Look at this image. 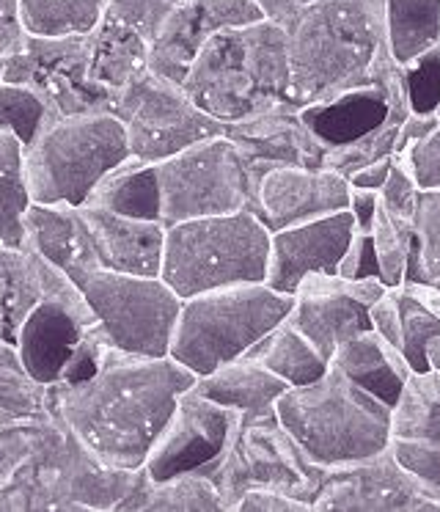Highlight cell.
<instances>
[{"instance_id": "obj_2", "label": "cell", "mask_w": 440, "mask_h": 512, "mask_svg": "<svg viewBox=\"0 0 440 512\" xmlns=\"http://www.w3.org/2000/svg\"><path fill=\"white\" fill-rule=\"evenodd\" d=\"M286 45L289 102L297 111L377 86L380 72L396 61L385 31V0H314L286 23Z\"/></svg>"}, {"instance_id": "obj_34", "label": "cell", "mask_w": 440, "mask_h": 512, "mask_svg": "<svg viewBox=\"0 0 440 512\" xmlns=\"http://www.w3.org/2000/svg\"><path fill=\"white\" fill-rule=\"evenodd\" d=\"M50 386L33 378L20 347L0 339V424L50 419Z\"/></svg>"}, {"instance_id": "obj_37", "label": "cell", "mask_w": 440, "mask_h": 512, "mask_svg": "<svg viewBox=\"0 0 440 512\" xmlns=\"http://www.w3.org/2000/svg\"><path fill=\"white\" fill-rule=\"evenodd\" d=\"M369 237H372L374 256L380 265V281L385 287H399L407 279V268H410V251H413V237H416L413 223L396 218L380 201Z\"/></svg>"}, {"instance_id": "obj_6", "label": "cell", "mask_w": 440, "mask_h": 512, "mask_svg": "<svg viewBox=\"0 0 440 512\" xmlns=\"http://www.w3.org/2000/svg\"><path fill=\"white\" fill-rule=\"evenodd\" d=\"M273 229L253 210L168 226L160 276L179 298L267 279Z\"/></svg>"}, {"instance_id": "obj_25", "label": "cell", "mask_w": 440, "mask_h": 512, "mask_svg": "<svg viewBox=\"0 0 440 512\" xmlns=\"http://www.w3.org/2000/svg\"><path fill=\"white\" fill-rule=\"evenodd\" d=\"M330 364L339 367L352 383L377 394L388 405H394L402 391V383L413 372V364L405 356V350L383 339L372 325L347 336L339 350L333 353Z\"/></svg>"}, {"instance_id": "obj_17", "label": "cell", "mask_w": 440, "mask_h": 512, "mask_svg": "<svg viewBox=\"0 0 440 512\" xmlns=\"http://www.w3.org/2000/svg\"><path fill=\"white\" fill-rule=\"evenodd\" d=\"M226 135L240 149L242 160L248 166L253 199L267 171L284 166L319 168L328 152V144L308 127L303 113L292 105H281L245 122L226 124Z\"/></svg>"}, {"instance_id": "obj_22", "label": "cell", "mask_w": 440, "mask_h": 512, "mask_svg": "<svg viewBox=\"0 0 440 512\" xmlns=\"http://www.w3.org/2000/svg\"><path fill=\"white\" fill-rule=\"evenodd\" d=\"M80 212L86 218L102 268L130 276H160L168 232L163 221L121 215L91 201L80 204Z\"/></svg>"}, {"instance_id": "obj_24", "label": "cell", "mask_w": 440, "mask_h": 512, "mask_svg": "<svg viewBox=\"0 0 440 512\" xmlns=\"http://www.w3.org/2000/svg\"><path fill=\"white\" fill-rule=\"evenodd\" d=\"M196 389L207 394L209 400L240 413V422H264L278 416L275 408L289 389V383L262 367L259 361H253L251 356H242L198 378Z\"/></svg>"}, {"instance_id": "obj_40", "label": "cell", "mask_w": 440, "mask_h": 512, "mask_svg": "<svg viewBox=\"0 0 440 512\" xmlns=\"http://www.w3.org/2000/svg\"><path fill=\"white\" fill-rule=\"evenodd\" d=\"M405 122L402 116L391 113L377 130L361 135L355 141H347V144L328 146L325 152V160H322V168H330V171H339L341 177L350 179L355 171H361L363 166H369L380 157L394 155L396 149V133H399V124Z\"/></svg>"}, {"instance_id": "obj_44", "label": "cell", "mask_w": 440, "mask_h": 512, "mask_svg": "<svg viewBox=\"0 0 440 512\" xmlns=\"http://www.w3.org/2000/svg\"><path fill=\"white\" fill-rule=\"evenodd\" d=\"M418 199H421V188H418L416 177L410 171V163L405 157L394 155V168H391L385 185L380 188V201L385 204V210L394 212L396 218L413 223Z\"/></svg>"}, {"instance_id": "obj_18", "label": "cell", "mask_w": 440, "mask_h": 512, "mask_svg": "<svg viewBox=\"0 0 440 512\" xmlns=\"http://www.w3.org/2000/svg\"><path fill=\"white\" fill-rule=\"evenodd\" d=\"M350 179L330 168L284 166L267 171L256 188V215L273 232L347 210Z\"/></svg>"}, {"instance_id": "obj_53", "label": "cell", "mask_w": 440, "mask_h": 512, "mask_svg": "<svg viewBox=\"0 0 440 512\" xmlns=\"http://www.w3.org/2000/svg\"><path fill=\"white\" fill-rule=\"evenodd\" d=\"M377 204H380V190H350V204H347V210H350L352 218H355V229H361V232H369V229H372Z\"/></svg>"}, {"instance_id": "obj_30", "label": "cell", "mask_w": 440, "mask_h": 512, "mask_svg": "<svg viewBox=\"0 0 440 512\" xmlns=\"http://www.w3.org/2000/svg\"><path fill=\"white\" fill-rule=\"evenodd\" d=\"M248 356L267 367L273 375L289 383V386H306L325 375L330 361L317 347L308 342L306 336L297 331L295 325L284 320L275 325L270 334L264 336L259 345L253 347Z\"/></svg>"}, {"instance_id": "obj_56", "label": "cell", "mask_w": 440, "mask_h": 512, "mask_svg": "<svg viewBox=\"0 0 440 512\" xmlns=\"http://www.w3.org/2000/svg\"><path fill=\"white\" fill-rule=\"evenodd\" d=\"M427 361H429V367L440 369V334L427 345Z\"/></svg>"}, {"instance_id": "obj_46", "label": "cell", "mask_w": 440, "mask_h": 512, "mask_svg": "<svg viewBox=\"0 0 440 512\" xmlns=\"http://www.w3.org/2000/svg\"><path fill=\"white\" fill-rule=\"evenodd\" d=\"M394 155L405 157L407 163H410V171L416 177L418 188H440V124L427 138H421L418 144L410 146L407 152H394Z\"/></svg>"}, {"instance_id": "obj_8", "label": "cell", "mask_w": 440, "mask_h": 512, "mask_svg": "<svg viewBox=\"0 0 440 512\" xmlns=\"http://www.w3.org/2000/svg\"><path fill=\"white\" fill-rule=\"evenodd\" d=\"M130 157V138L116 113L61 116L25 146L33 204L80 207Z\"/></svg>"}, {"instance_id": "obj_27", "label": "cell", "mask_w": 440, "mask_h": 512, "mask_svg": "<svg viewBox=\"0 0 440 512\" xmlns=\"http://www.w3.org/2000/svg\"><path fill=\"white\" fill-rule=\"evenodd\" d=\"M322 356L333 358L347 336L369 328V309L339 292H295V306L286 317Z\"/></svg>"}, {"instance_id": "obj_13", "label": "cell", "mask_w": 440, "mask_h": 512, "mask_svg": "<svg viewBox=\"0 0 440 512\" xmlns=\"http://www.w3.org/2000/svg\"><path fill=\"white\" fill-rule=\"evenodd\" d=\"M3 80L33 89L53 113H116L119 94L99 86L91 78V47L88 36L75 39H36L28 36L20 53L3 61Z\"/></svg>"}, {"instance_id": "obj_3", "label": "cell", "mask_w": 440, "mask_h": 512, "mask_svg": "<svg viewBox=\"0 0 440 512\" xmlns=\"http://www.w3.org/2000/svg\"><path fill=\"white\" fill-rule=\"evenodd\" d=\"M289 83L286 25L264 17L212 36L187 69L182 89L212 119L237 124L292 105Z\"/></svg>"}, {"instance_id": "obj_58", "label": "cell", "mask_w": 440, "mask_h": 512, "mask_svg": "<svg viewBox=\"0 0 440 512\" xmlns=\"http://www.w3.org/2000/svg\"><path fill=\"white\" fill-rule=\"evenodd\" d=\"M438 116H440V108H438Z\"/></svg>"}, {"instance_id": "obj_54", "label": "cell", "mask_w": 440, "mask_h": 512, "mask_svg": "<svg viewBox=\"0 0 440 512\" xmlns=\"http://www.w3.org/2000/svg\"><path fill=\"white\" fill-rule=\"evenodd\" d=\"M391 168H394V155L380 157V160H374L369 166H363L361 171H355L350 177V185L352 188L380 190L385 185L388 174H391Z\"/></svg>"}, {"instance_id": "obj_5", "label": "cell", "mask_w": 440, "mask_h": 512, "mask_svg": "<svg viewBox=\"0 0 440 512\" xmlns=\"http://www.w3.org/2000/svg\"><path fill=\"white\" fill-rule=\"evenodd\" d=\"M275 413L322 468L361 463L385 452L394 441L391 405L352 383L333 364L314 383L289 386Z\"/></svg>"}, {"instance_id": "obj_52", "label": "cell", "mask_w": 440, "mask_h": 512, "mask_svg": "<svg viewBox=\"0 0 440 512\" xmlns=\"http://www.w3.org/2000/svg\"><path fill=\"white\" fill-rule=\"evenodd\" d=\"M440 124V116L435 111H410L405 116V122L399 124L396 133V149L394 152H407L410 146L418 144L421 138H427L435 127Z\"/></svg>"}, {"instance_id": "obj_45", "label": "cell", "mask_w": 440, "mask_h": 512, "mask_svg": "<svg viewBox=\"0 0 440 512\" xmlns=\"http://www.w3.org/2000/svg\"><path fill=\"white\" fill-rule=\"evenodd\" d=\"M174 6V0H108V12L141 31L149 42L157 39Z\"/></svg>"}, {"instance_id": "obj_11", "label": "cell", "mask_w": 440, "mask_h": 512, "mask_svg": "<svg viewBox=\"0 0 440 512\" xmlns=\"http://www.w3.org/2000/svg\"><path fill=\"white\" fill-rule=\"evenodd\" d=\"M110 345L130 356L171 353L182 301L163 276H130L97 268L77 281Z\"/></svg>"}, {"instance_id": "obj_41", "label": "cell", "mask_w": 440, "mask_h": 512, "mask_svg": "<svg viewBox=\"0 0 440 512\" xmlns=\"http://www.w3.org/2000/svg\"><path fill=\"white\" fill-rule=\"evenodd\" d=\"M399 309H402V350L410 358L413 369H429L427 345L440 334V317L429 312L427 306L416 301L410 292L399 284Z\"/></svg>"}, {"instance_id": "obj_50", "label": "cell", "mask_w": 440, "mask_h": 512, "mask_svg": "<svg viewBox=\"0 0 440 512\" xmlns=\"http://www.w3.org/2000/svg\"><path fill=\"white\" fill-rule=\"evenodd\" d=\"M311 504L273 488H253L237 504V512H308Z\"/></svg>"}, {"instance_id": "obj_33", "label": "cell", "mask_w": 440, "mask_h": 512, "mask_svg": "<svg viewBox=\"0 0 440 512\" xmlns=\"http://www.w3.org/2000/svg\"><path fill=\"white\" fill-rule=\"evenodd\" d=\"M385 31L396 64L440 47V0H385Z\"/></svg>"}, {"instance_id": "obj_20", "label": "cell", "mask_w": 440, "mask_h": 512, "mask_svg": "<svg viewBox=\"0 0 440 512\" xmlns=\"http://www.w3.org/2000/svg\"><path fill=\"white\" fill-rule=\"evenodd\" d=\"M97 317L86 298L80 301H44L25 320L17 347L25 367L44 386H55L66 378L72 358L97 328Z\"/></svg>"}, {"instance_id": "obj_9", "label": "cell", "mask_w": 440, "mask_h": 512, "mask_svg": "<svg viewBox=\"0 0 440 512\" xmlns=\"http://www.w3.org/2000/svg\"><path fill=\"white\" fill-rule=\"evenodd\" d=\"M328 468L317 466L295 435L275 419L240 422L231 433L223 455L204 468L215 479L226 512L237 510L240 499L253 488H273L303 499L314 510V493Z\"/></svg>"}, {"instance_id": "obj_21", "label": "cell", "mask_w": 440, "mask_h": 512, "mask_svg": "<svg viewBox=\"0 0 440 512\" xmlns=\"http://www.w3.org/2000/svg\"><path fill=\"white\" fill-rule=\"evenodd\" d=\"M86 298L75 281L31 245H0V339L14 342L44 301Z\"/></svg>"}, {"instance_id": "obj_26", "label": "cell", "mask_w": 440, "mask_h": 512, "mask_svg": "<svg viewBox=\"0 0 440 512\" xmlns=\"http://www.w3.org/2000/svg\"><path fill=\"white\" fill-rule=\"evenodd\" d=\"M300 113H303L308 127L328 146L347 144V141L372 133L391 113L402 116V119L407 116L405 111L391 105V97L383 86L347 91V94H339L336 100L308 105Z\"/></svg>"}, {"instance_id": "obj_55", "label": "cell", "mask_w": 440, "mask_h": 512, "mask_svg": "<svg viewBox=\"0 0 440 512\" xmlns=\"http://www.w3.org/2000/svg\"><path fill=\"white\" fill-rule=\"evenodd\" d=\"M259 3V9L264 12L267 20H273V23H292V17L297 12H303L308 3H314V0H256Z\"/></svg>"}, {"instance_id": "obj_38", "label": "cell", "mask_w": 440, "mask_h": 512, "mask_svg": "<svg viewBox=\"0 0 440 512\" xmlns=\"http://www.w3.org/2000/svg\"><path fill=\"white\" fill-rule=\"evenodd\" d=\"M413 232L416 237H413L407 279L440 281V188L421 190Z\"/></svg>"}, {"instance_id": "obj_32", "label": "cell", "mask_w": 440, "mask_h": 512, "mask_svg": "<svg viewBox=\"0 0 440 512\" xmlns=\"http://www.w3.org/2000/svg\"><path fill=\"white\" fill-rule=\"evenodd\" d=\"M91 204L108 207L121 215H135V218H149V221H163L160 218V179L157 166L143 163L138 157H130L121 163L116 171L99 182V188L91 193Z\"/></svg>"}, {"instance_id": "obj_15", "label": "cell", "mask_w": 440, "mask_h": 512, "mask_svg": "<svg viewBox=\"0 0 440 512\" xmlns=\"http://www.w3.org/2000/svg\"><path fill=\"white\" fill-rule=\"evenodd\" d=\"M240 413L193 386L176 402L171 419L146 457V471L152 479H165L182 471H204L229 446Z\"/></svg>"}, {"instance_id": "obj_29", "label": "cell", "mask_w": 440, "mask_h": 512, "mask_svg": "<svg viewBox=\"0 0 440 512\" xmlns=\"http://www.w3.org/2000/svg\"><path fill=\"white\" fill-rule=\"evenodd\" d=\"M88 47H91V78L116 94H121L132 80H138L149 69L152 42L110 12H105L97 31L88 34Z\"/></svg>"}, {"instance_id": "obj_60", "label": "cell", "mask_w": 440, "mask_h": 512, "mask_svg": "<svg viewBox=\"0 0 440 512\" xmlns=\"http://www.w3.org/2000/svg\"><path fill=\"white\" fill-rule=\"evenodd\" d=\"M438 287H440V281H438Z\"/></svg>"}, {"instance_id": "obj_35", "label": "cell", "mask_w": 440, "mask_h": 512, "mask_svg": "<svg viewBox=\"0 0 440 512\" xmlns=\"http://www.w3.org/2000/svg\"><path fill=\"white\" fill-rule=\"evenodd\" d=\"M108 0H20V17L28 36L75 39L97 31Z\"/></svg>"}, {"instance_id": "obj_31", "label": "cell", "mask_w": 440, "mask_h": 512, "mask_svg": "<svg viewBox=\"0 0 440 512\" xmlns=\"http://www.w3.org/2000/svg\"><path fill=\"white\" fill-rule=\"evenodd\" d=\"M391 435L399 441L440 438V369H413L391 405Z\"/></svg>"}, {"instance_id": "obj_19", "label": "cell", "mask_w": 440, "mask_h": 512, "mask_svg": "<svg viewBox=\"0 0 440 512\" xmlns=\"http://www.w3.org/2000/svg\"><path fill=\"white\" fill-rule=\"evenodd\" d=\"M352 234L355 218L350 210L278 229L270 237V265L264 281L273 290L295 295L300 281L311 273H339Z\"/></svg>"}, {"instance_id": "obj_16", "label": "cell", "mask_w": 440, "mask_h": 512, "mask_svg": "<svg viewBox=\"0 0 440 512\" xmlns=\"http://www.w3.org/2000/svg\"><path fill=\"white\" fill-rule=\"evenodd\" d=\"M264 20L256 0H179L152 42L149 69L182 83L212 36Z\"/></svg>"}, {"instance_id": "obj_39", "label": "cell", "mask_w": 440, "mask_h": 512, "mask_svg": "<svg viewBox=\"0 0 440 512\" xmlns=\"http://www.w3.org/2000/svg\"><path fill=\"white\" fill-rule=\"evenodd\" d=\"M55 122L47 102L28 86L0 80V130L20 138L22 146L33 144L39 133Z\"/></svg>"}, {"instance_id": "obj_49", "label": "cell", "mask_w": 440, "mask_h": 512, "mask_svg": "<svg viewBox=\"0 0 440 512\" xmlns=\"http://www.w3.org/2000/svg\"><path fill=\"white\" fill-rule=\"evenodd\" d=\"M369 323L391 345L402 347V309H399V292H396V287H388L369 306Z\"/></svg>"}, {"instance_id": "obj_23", "label": "cell", "mask_w": 440, "mask_h": 512, "mask_svg": "<svg viewBox=\"0 0 440 512\" xmlns=\"http://www.w3.org/2000/svg\"><path fill=\"white\" fill-rule=\"evenodd\" d=\"M25 243L64 270L75 284L91 270L102 268L80 207L33 204L25 215Z\"/></svg>"}, {"instance_id": "obj_14", "label": "cell", "mask_w": 440, "mask_h": 512, "mask_svg": "<svg viewBox=\"0 0 440 512\" xmlns=\"http://www.w3.org/2000/svg\"><path fill=\"white\" fill-rule=\"evenodd\" d=\"M314 510L339 512H440L421 482L396 460L388 446L380 455L328 468L314 493Z\"/></svg>"}, {"instance_id": "obj_4", "label": "cell", "mask_w": 440, "mask_h": 512, "mask_svg": "<svg viewBox=\"0 0 440 512\" xmlns=\"http://www.w3.org/2000/svg\"><path fill=\"white\" fill-rule=\"evenodd\" d=\"M138 471L94 455L55 416L36 422L31 452L0 488V512L116 510Z\"/></svg>"}, {"instance_id": "obj_59", "label": "cell", "mask_w": 440, "mask_h": 512, "mask_svg": "<svg viewBox=\"0 0 440 512\" xmlns=\"http://www.w3.org/2000/svg\"><path fill=\"white\" fill-rule=\"evenodd\" d=\"M174 3H179V0H174Z\"/></svg>"}, {"instance_id": "obj_1", "label": "cell", "mask_w": 440, "mask_h": 512, "mask_svg": "<svg viewBox=\"0 0 440 512\" xmlns=\"http://www.w3.org/2000/svg\"><path fill=\"white\" fill-rule=\"evenodd\" d=\"M196 380L171 356H130L110 347L94 375L50 386V413L105 463L138 471Z\"/></svg>"}, {"instance_id": "obj_48", "label": "cell", "mask_w": 440, "mask_h": 512, "mask_svg": "<svg viewBox=\"0 0 440 512\" xmlns=\"http://www.w3.org/2000/svg\"><path fill=\"white\" fill-rule=\"evenodd\" d=\"M339 276H344V279H380V265H377V256H374L369 232L355 229L347 251L341 256Z\"/></svg>"}, {"instance_id": "obj_28", "label": "cell", "mask_w": 440, "mask_h": 512, "mask_svg": "<svg viewBox=\"0 0 440 512\" xmlns=\"http://www.w3.org/2000/svg\"><path fill=\"white\" fill-rule=\"evenodd\" d=\"M119 512H226L215 479L204 471H182L174 477L152 479L138 468L130 493L116 507Z\"/></svg>"}, {"instance_id": "obj_47", "label": "cell", "mask_w": 440, "mask_h": 512, "mask_svg": "<svg viewBox=\"0 0 440 512\" xmlns=\"http://www.w3.org/2000/svg\"><path fill=\"white\" fill-rule=\"evenodd\" d=\"M36 422L0 424V488L11 479L25 455L31 452Z\"/></svg>"}, {"instance_id": "obj_57", "label": "cell", "mask_w": 440, "mask_h": 512, "mask_svg": "<svg viewBox=\"0 0 440 512\" xmlns=\"http://www.w3.org/2000/svg\"><path fill=\"white\" fill-rule=\"evenodd\" d=\"M0 80H3V61H0Z\"/></svg>"}, {"instance_id": "obj_7", "label": "cell", "mask_w": 440, "mask_h": 512, "mask_svg": "<svg viewBox=\"0 0 440 512\" xmlns=\"http://www.w3.org/2000/svg\"><path fill=\"white\" fill-rule=\"evenodd\" d=\"M292 306L295 295L273 290L267 281L185 298L168 356L204 378L234 358L248 356L275 325L284 323Z\"/></svg>"}, {"instance_id": "obj_51", "label": "cell", "mask_w": 440, "mask_h": 512, "mask_svg": "<svg viewBox=\"0 0 440 512\" xmlns=\"http://www.w3.org/2000/svg\"><path fill=\"white\" fill-rule=\"evenodd\" d=\"M28 42V31L22 25L20 0H0V61L20 53Z\"/></svg>"}, {"instance_id": "obj_12", "label": "cell", "mask_w": 440, "mask_h": 512, "mask_svg": "<svg viewBox=\"0 0 440 512\" xmlns=\"http://www.w3.org/2000/svg\"><path fill=\"white\" fill-rule=\"evenodd\" d=\"M116 116L127 130L132 157L143 163H160L198 141L226 135V124L201 111L182 83L152 69L121 91Z\"/></svg>"}, {"instance_id": "obj_43", "label": "cell", "mask_w": 440, "mask_h": 512, "mask_svg": "<svg viewBox=\"0 0 440 512\" xmlns=\"http://www.w3.org/2000/svg\"><path fill=\"white\" fill-rule=\"evenodd\" d=\"M407 94L413 111H435L440 108V47L429 50L405 67Z\"/></svg>"}, {"instance_id": "obj_42", "label": "cell", "mask_w": 440, "mask_h": 512, "mask_svg": "<svg viewBox=\"0 0 440 512\" xmlns=\"http://www.w3.org/2000/svg\"><path fill=\"white\" fill-rule=\"evenodd\" d=\"M396 460L432 493L440 504V438L432 441H391Z\"/></svg>"}, {"instance_id": "obj_36", "label": "cell", "mask_w": 440, "mask_h": 512, "mask_svg": "<svg viewBox=\"0 0 440 512\" xmlns=\"http://www.w3.org/2000/svg\"><path fill=\"white\" fill-rule=\"evenodd\" d=\"M31 207L25 146L0 130V245H25V215Z\"/></svg>"}, {"instance_id": "obj_10", "label": "cell", "mask_w": 440, "mask_h": 512, "mask_svg": "<svg viewBox=\"0 0 440 512\" xmlns=\"http://www.w3.org/2000/svg\"><path fill=\"white\" fill-rule=\"evenodd\" d=\"M154 166L165 226L256 207L251 174L229 135L198 141Z\"/></svg>"}]
</instances>
